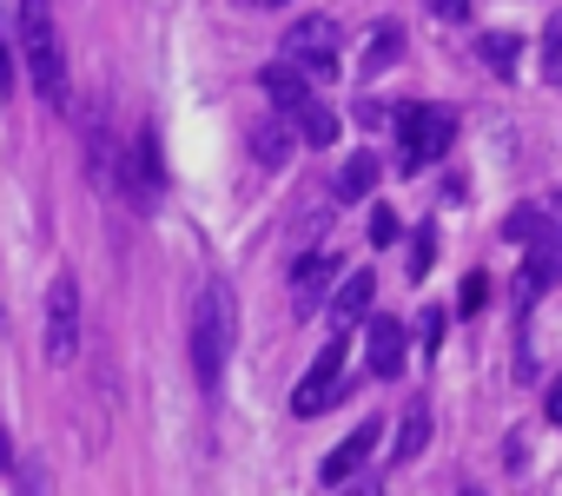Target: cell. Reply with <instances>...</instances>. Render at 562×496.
Returning a JSON list of instances; mask_svg holds the SVG:
<instances>
[{
  "mask_svg": "<svg viewBox=\"0 0 562 496\" xmlns=\"http://www.w3.org/2000/svg\"><path fill=\"white\" fill-rule=\"evenodd\" d=\"M331 279H338V252H312V259H299V266H292V305H299V312H318L325 292H331Z\"/></svg>",
  "mask_w": 562,
  "mask_h": 496,
  "instance_id": "obj_10",
  "label": "cell"
},
{
  "mask_svg": "<svg viewBox=\"0 0 562 496\" xmlns=\"http://www.w3.org/2000/svg\"><path fill=\"white\" fill-rule=\"evenodd\" d=\"M555 60H562V27H542V80H555V74H562Z\"/></svg>",
  "mask_w": 562,
  "mask_h": 496,
  "instance_id": "obj_20",
  "label": "cell"
},
{
  "mask_svg": "<svg viewBox=\"0 0 562 496\" xmlns=\"http://www.w3.org/2000/svg\"><path fill=\"white\" fill-rule=\"evenodd\" d=\"M430 443V410L417 404V410H404V437H397V463H411L417 450Z\"/></svg>",
  "mask_w": 562,
  "mask_h": 496,
  "instance_id": "obj_16",
  "label": "cell"
},
{
  "mask_svg": "<svg viewBox=\"0 0 562 496\" xmlns=\"http://www.w3.org/2000/svg\"><path fill=\"white\" fill-rule=\"evenodd\" d=\"M391 60H397V27H378L371 47H364V60H358V74H384Z\"/></svg>",
  "mask_w": 562,
  "mask_h": 496,
  "instance_id": "obj_17",
  "label": "cell"
},
{
  "mask_svg": "<svg viewBox=\"0 0 562 496\" xmlns=\"http://www.w3.org/2000/svg\"><path fill=\"white\" fill-rule=\"evenodd\" d=\"M450 139H457V113L450 106H404L397 113V159H404V172L437 166L450 153Z\"/></svg>",
  "mask_w": 562,
  "mask_h": 496,
  "instance_id": "obj_3",
  "label": "cell"
},
{
  "mask_svg": "<svg viewBox=\"0 0 562 496\" xmlns=\"http://www.w3.org/2000/svg\"><path fill=\"white\" fill-rule=\"evenodd\" d=\"M292 146H299V133H292V113H271V120H258L251 126V159L265 166V172H278L292 159Z\"/></svg>",
  "mask_w": 562,
  "mask_h": 496,
  "instance_id": "obj_11",
  "label": "cell"
},
{
  "mask_svg": "<svg viewBox=\"0 0 562 496\" xmlns=\"http://www.w3.org/2000/svg\"><path fill=\"white\" fill-rule=\"evenodd\" d=\"M345 351H351V345H345V331H338V338H331V345L312 358L305 384L292 391V410H299V417H318V410H331V404H338V391H345V384H338V371H345Z\"/></svg>",
  "mask_w": 562,
  "mask_h": 496,
  "instance_id": "obj_5",
  "label": "cell"
},
{
  "mask_svg": "<svg viewBox=\"0 0 562 496\" xmlns=\"http://www.w3.org/2000/svg\"><path fill=\"white\" fill-rule=\"evenodd\" d=\"M285 60H338V21L305 14L285 27Z\"/></svg>",
  "mask_w": 562,
  "mask_h": 496,
  "instance_id": "obj_8",
  "label": "cell"
},
{
  "mask_svg": "<svg viewBox=\"0 0 562 496\" xmlns=\"http://www.w3.org/2000/svg\"><path fill=\"white\" fill-rule=\"evenodd\" d=\"M80 285H74V272H60L54 285H47V358L54 364H74L80 358Z\"/></svg>",
  "mask_w": 562,
  "mask_h": 496,
  "instance_id": "obj_4",
  "label": "cell"
},
{
  "mask_svg": "<svg viewBox=\"0 0 562 496\" xmlns=\"http://www.w3.org/2000/svg\"><path fill=\"white\" fill-rule=\"evenodd\" d=\"M430 14H437V21H463V14H470V0H430Z\"/></svg>",
  "mask_w": 562,
  "mask_h": 496,
  "instance_id": "obj_22",
  "label": "cell"
},
{
  "mask_svg": "<svg viewBox=\"0 0 562 496\" xmlns=\"http://www.w3.org/2000/svg\"><path fill=\"white\" fill-rule=\"evenodd\" d=\"M371 245H397V212H371Z\"/></svg>",
  "mask_w": 562,
  "mask_h": 496,
  "instance_id": "obj_21",
  "label": "cell"
},
{
  "mask_svg": "<svg viewBox=\"0 0 562 496\" xmlns=\"http://www.w3.org/2000/svg\"><path fill=\"white\" fill-rule=\"evenodd\" d=\"M503 238L516 245V238H542V212H509L503 218Z\"/></svg>",
  "mask_w": 562,
  "mask_h": 496,
  "instance_id": "obj_19",
  "label": "cell"
},
{
  "mask_svg": "<svg viewBox=\"0 0 562 496\" xmlns=\"http://www.w3.org/2000/svg\"><path fill=\"white\" fill-rule=\"evenodd\" d=\"M404 358H411V331H404L397 318H371V325H364V364H371L378 377H397Z\"/></svg>",
  "mask_w": 562,
  "mask_h": 496,
  "instance_id": "obj_6",
  "label": "cell"
},
{
  "mask_svg": "<svg viewBox=\"0 0 562 496\" xmlns=\"http://www.w3.org/2000/svg\"><path fill=\"white\" fill-rule=\"evenodd\" d=\"M371 185H378V159H345L338 166V199H371Z\"/></svg>",
  "mask_w": 562,
  "mask_h": 496,
  "instance_id": "obj_15",
  "label": "cell"
},
{
  "mask_svg": "<svg viewBox=\"0 0 562 496\" xmlns=\"http://www.w3.org/2000/svg\"><path fill=\"white\" fill-rule=\"evenodd\" d=\"M258 87H265V100H271V113H299L305 100H312V80L292 67V60H278V67H265L258 74Z\"/></svg>",
  "mask_w": 562,
  "mask_h": 496,
  "instance_id": "obj_12",
  "label": "cell"
},
{
  "mask_svg": "<svg viewBox=\"0 0 562 496\" xmlns=\"http://www.w3.org/2000/svg\"><path fill=\"white\" fill-rule=\"evenodd\" d=\"M292 133H299L305 146H331V139H338V113H325V106L305 100V106L292 113Z\"/></svg>",
  "mask_w": 562,
  "mask_h": 496,
  "instance_id": "obj_14",
  "label": "cell"
},
{
  "mask_svg": "<svg viewBox=\"0 0 562 496\" xmlns=\"http://www.w3.org/2000/svg\"><path fill=\"white\" fill-rule=\"evenodd\" d=\"M113 179H126V199L146 212V205H159V185H166V172H159V153H153V139H139L133 146V159L126 166H113Z\"/></svg>",
  "mask_w": 562,
  "mask_h": 496,
  "instance_id": "obj_9",
  "label": "cell"
},
{
  "mask_svg": "<svg viewBox=\"0 0 562 496\" xmlns=\"http://www.w3.org/2000/svg\"><path fill=\"white\" fill-rule=\"evenodd\" d=\"M378 437H384V424H378V417H364V424H358V430H351V437H345V443H338L331 456H325V470H318V476H325V483H351V476H358V470L371 463Z\"/></svg>",
  "mask_w": 562,
  "mask_h": 496,
  "instance_id": "obj_7",
  "label": "cell"
},
{
  "mask_svg": "<svg viewBox=\"0 0 562 496\" xmlns=\"http://www.w3.org/2000/svg\"><path fill=\"white\" fill-rule=\"evenodd\" d=\"M251 8H285V0H251Z\"/></svg>",
  "mask_w": 562,
  "mask_h": 496,
  "instance_id": "obj_24",
  "label": "cell"
},
{
  "mask_svg": "<svg viewBox=\"0 0 562 496\" xmlns=\"http://www.w3.org/2000/svg\"><path fill=\"white\" fill-rule=\"evenodd\" d=\"M14 463V443H8V430H0V470H8Z\"/></svg>",
  "mask_w": 562,
  "mask_h": 496,
  "instance_id": "obj_23",
  "label": "cell"
},
{
  "mask_svg": "<svg viewBox=\"0 0 562 496\" xmlns=\"http://www.w3.org/2000/svg\"><path fill=\"white\" fill-rule=\"evenodd\" d=\"M21 60H27V80L41 87V100L67 106V47H60L54 0H21Z\"/></svg>",
  "mask_w": 562,
  "mask_h": 496,
  "instance_id": "obj_1",
  "label": "cell"
},
{
  "mask_svg": "<svg viewBox=\"0 0 562 496\" xmlns=\"http://www.w3.org/2000/svg\"><path fill=\"white\" fill-rule=\"evenodd\" d=\"M232 345H238V312H232V292L212 279L199 292V305H192V371H199V391H218Z\"/></svg>",
  "mask_w": 562,
  "mask_h": 496,
  "instance_id": "obj_2",
  "label": "cell"
},
{
  "mask_svg": "<svg viewBox=\"0 0 562 496\" xmlns=\"http://www.w3.org/2000/svg\"><path fill=\"white\" fill-rule=\"evenodd\" d=\"M483 60H490V74H516V41L509 34H483Z\"/></svg>",
  "mask_w": 562,
  "mask_h": 496,
  "instance_id": "obj_18",
  "label": "cell"
},
{
  "mask_svg": "<svg viewBox=\"0 0 562 496\" xmlns=\"http://www.w3.org/2000/svg\"><path fill=\"white\" fill-rule=\"evenodd\" d=\"M371 298H378V279H371V272H351V279L338 285V298H331V318H338V325H358V318L371 312Z\"/></svg>",
  "mask_w": 562,
  "mask_h": 496,
  "instance_id": "obj_13",
  "label": "cell"
}]
</instances>
